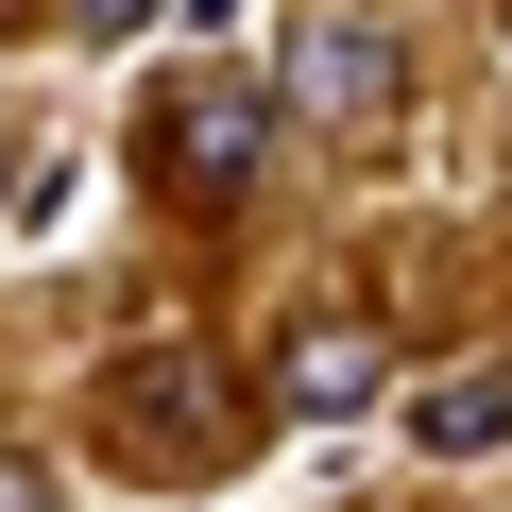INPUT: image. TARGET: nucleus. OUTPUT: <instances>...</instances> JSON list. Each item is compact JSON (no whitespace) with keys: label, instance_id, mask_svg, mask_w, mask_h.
Listing matches in <instances>:
<instances>
[{"label":"nucleus","instance_id":"obj_2","mask_svg":"<svg viewBox=\"0 0 512 512\" xmlns=\"http://www.w3.org/2000/svg\"><path fill=\"white\" fill-rule=\"evenodd\" d=\"M274 103H291V120H325V137H376V120L410 103L393 18H376V0H308V18H291V69H274Z\"/></svg>","mask_w":512,"mask_h":512},{"label":"nucleus","instance_id":"obj_7","mask_svg":"<svg viewBox=\"0 0 512 512\" xmlns=\"http://www.w3.org/2000/svg\"><path fill=\"white\" fill-rule=\"evenodd\" d=\"M0 512H52V478H35V461H0Z\"/></svg>","mask_w":512,"mask_h":512},{"label":"nucleus","instance_id":"obj_1","mask_svg":"<svg viewBox=\"0 0 512 512\" xmlns=\"http://www.w3.org/2000/svg\"><path fill=\"white\" fill-rule=\"evenodd\" d=\"M274 120H291V103L256 86V69H188V86L137 120V154H154L188 205H222V188H256V171H274Z\"/></svg>","mask_w":512,"mask_h":512},{"label":"nucleus","instance_id":"obj_5","mask_svg":"<svg viewBox=\"0 0 512 512\" xmlns=\"http://www.w3.org/2000/svg\"><path fill=\"white\" fill-rule=\"evenodd\" d=\"M410 444H427V461H495V444H512V359L427 376V393H410Z\"/></svg>","mask_w":512,"mask_h":512},{"label":"nucleus","instance_id":"obj_6","mask_svg":"<svg viewBox=\"0 0 512 512\" xmlns=\"http://www.w3.org/2000/svg\"><path fill=\"white\" fill-rule=\"evenodd\" d=\"M69 18H86V35H137V18H154V0H69Z\"/></svg>","mask_w":512,"mask_h":512},{"label":"nucleus","instance_id":"obj_4","mask_svg":"<svg viewBox=\"0 0 512 512\" xmlns=\"http://www.w3.org/2000/svg\"><path fill=\"white\" fill-rule=\"evenodd\" d=\"M376 393H393V342H376V325H291V342H274V410L342 427V410H376Z\"/></svg>","mask_w":512,"mask_h":512},{"label":"nucleus","instance_id":"obj_3","mask_svg":"<svg viewBox=\"0 0 512 512\" xmlns=\"http://www.w3.org/2000/svg\"><path fill=\"white\" fill-rule=\"evenodd\" d=\"M103 410H120V444H154V478H205V461H222V376H205L188 342H171V359H120Z\"/></svg>","mask_w":512,"mask_h":512}]
</instances>
